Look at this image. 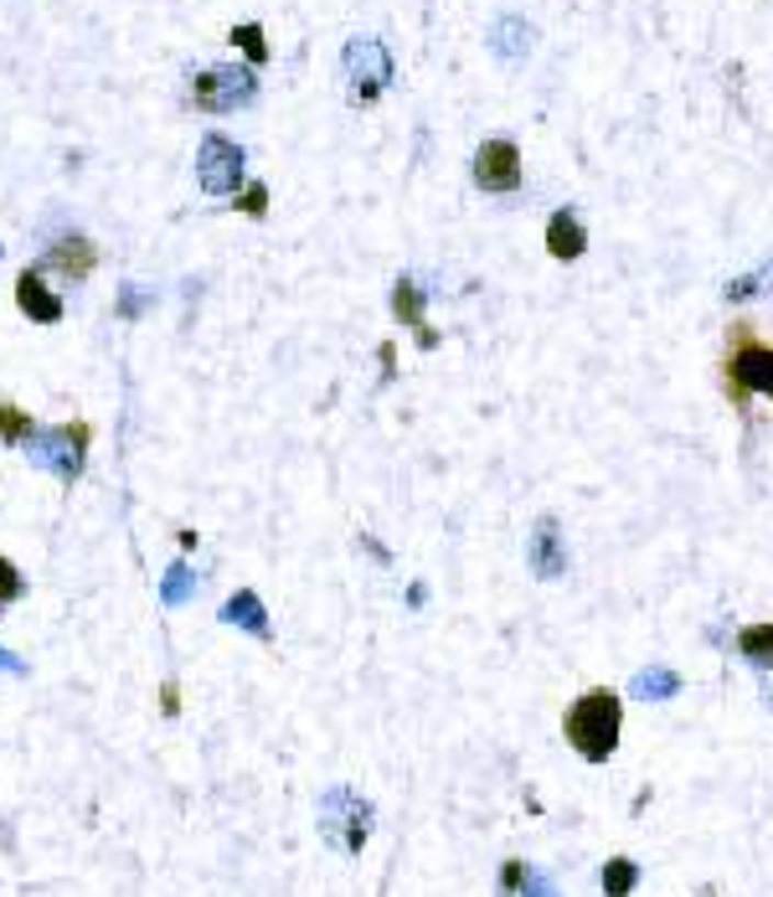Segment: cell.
I'll list each match as a JSON object with an SVG mask.
<instances>
[{"instance_id": "6da1fadb", "label": "cell", "mask_w": 773, "mask_h": 897, "mask_svg": "<svg viewBox=\"0 0 773 897\" xmlns=\"http://www.w3.org/2000/svg\"><path fill=\"white\" fill-rule=\"evenodd\" d=\"M624 732V696L614 686H589L562 717V738L583 763H608Z\"/></svg>"}, {"instance_id": "7a4b0ae2", "label": "cell", "mask_w": 773, "mask_h": 897, "mask_svg": "<svg viewBox=\"0 0 773 897\" xmlns=\"http://www.w3.org/2000/svg\"><path fill=\"white\" fill-rule=\"evenodd\" d=\"M722 392L727 403L748 407V397H769L773 403V346L753 330V321H738L727 330V356H722Z\"/></svg>"}, {"instance_id": "3957f363", "label": "cell", "mask_w": 773, "mask_h": 897, "mask_svg": "<svg viewBox=\"0 0 773 897\" xmlns=\"http://www.w3.org/2000/svg\"><path fill=\"white\" fill-rule=\"evenodd\" d=\"M371 820H377L371 799L356 795L351 784H331V789L320 795V805H315L320 841H325L331 851H340V856H361V846L371 841Z\"/></svg>"}, {"instance_id": "277c9868", "label": "cell", "mask_w": 773, "mask_h": 897, "mask_svg": "<svg viewBox=\"0 0 773 897\" xmlns=\"http://www.w3.org/2000/svg\"><path fill=\"white\" fill-rule=\"evenodd\" d=\"M340 78H346V99L356 109H371V103L382 99L397 68H392V52H386L382 36H351L346 47H340Z\"/></svg>"}, {"instance_id": "5b68a950", "label": "cell", "mask_w": 773, "mask_h": 897, "mask_svg": "<svg viewBox=\"0 0 773 897\" xmlns=\"http://www.w3.org/2000/svg\"><path fill=\"white\" fill-rule=\"evenodd\" d=\"M88 444H93V428L88 424H52V428H36L26 439V459L36 470H47L52 480L72 485L88 464Z\"/></svg>"}, {"instance_id": "8992f818", "label": "cell", "mask_w": 773, "mask_h": 897, "mask_svg": "<svg viewBox=\"0 0 773 897\" xmlns=\"http://www.w3.org/2000/svg\"><path fill=\"white\" fill-rule=\"evenodd\" d=\"M258 99V72L253 68H206L191 78V103L202 114H233Z\"/></svg>"}, {"instance_id": "52a82bcc", "label": "cell", "mask_w": 773, "mask_h": 897, "mask_svg": "<svg viewBox=\"0 0 773 897\" xmlns=\"http://www.w3.org/2000/svg\"><path fill=\"white\" fill-rule=\"evenodd\" d=\"M470 176H474V187L485 191V197H516L526 181V170H522V145L516 139H485L480 150H474L470 160Z\"/></svg>"}, {"instance_id": "ba28073f", "label": "cell", "mask_w": 773, "mask_h": 897, "mask_svg": "<svg viewBox=\"0 0 773 897\" xmlns=\"http://www.w3.org/2000/svg\"><path fill=\"white\" fill-rule=\"evenodd\" d=\"M243 166H248V155H243L237 139L202 135V145H197V187H202L206 197H237Z\"/></svg>"}, {"instance_id": "9c48e42d", "label": "cell", "mask_w": 773, "mask_h": 897, "mask_svg": "<svg viewBox=\"0 0 773 897\" xmlns=\"http://www.w3.org/2000/svg\"><path fill=\"white\" fill-rule=\"evenodd\" d=\"M526 568H531L541 583L568 578V537H562V522H557V516H537V526L526 531Z\"/></svg>"}, {"instance_id": "30bf717a", "label": "cell", "mask_w": 773, "mask_h": 897, "mask_svg": "<svg viewBox=\"0 0 773 897\" xmlns=\"http://www.w3.org/2000/svg\"><path fill=\"white\" fill-rule=\"evenodd\" d=\"M32 269H36V273H57L63 284H83L88 273L99 269V243H93V237H83V233L57 237L47 254L32 264Z\"/></svg>"}, {"instance_id": "8fae6325", "label": "cell", "mask_w": 773, "mask_h": 897, "mask_svg": "<svg viewBox=\"0 0 773 897\" xmlns=\"http://www.w3.org/2000/svg\"><path fill=\"white\" fill-rule=\"evenodd\" d=\"M423 305H428V294H423L418 279H397L392 284V315L413 330V340H418V351H438V330L428 325V315H423Z\"/></svg>"}, {"instance_id": "7c38bea8", "label": "cell", "mask_w": 773, "mask_h": 897, "mask_svg": "<svg viewBox=\"0 0 773 897\" xmlns=\"http://www.w3.org/2000/svg\"><path fill=\"white\" fill-rule=\"evenodd\" d=\"M490 52L501 57L505 68H522L526 57H531V47H537V26L531 21H522V16H495L490 21Z\"/></svg>"}, {"instance_id": "4fadbf2b", "label": "cell", "mask_w": 773, "mask_h": 897, "mask_svg": "<svg viewBox=\"0 0 773 897\" xmlns=\"http://www.w3.org/2000/svg\"><path fill=\"white\" fill-rule=\"evenodd\" d=\"M547 254L557 264H572V258L589 254V227L578 217V206H557L552 217H547Z\"/></svg>"}, {"instance_id": "5bb4252c", "label": "cell", "mask_w": 773, "mask_h": 897, "mask_svg": "<svg viewBox=\"0 0 773 897\" xmlns=\"http://www.w3.org/2000/svg\"><path fill=\"white\" fill-rule=\"evenodd\" d=\"M16 310H21V315H32L36 325H57L68 305H63V294H52V289L42 284V273L26 269L16 279Z\"/></svg>"}, {"instance_id": "9a60e30c", "label": "cell", "mask_w": 773, "mask_h": 897, "mask_svg": "<svg viewBox=\"0 0 773 897\" xmlns=\"http://www.w3.org/2000/svg\"><path fill=\"white\" fill-rule=\"evenodd\" d=\"M222 625H233V629H248L253 640H264L269 644L273 640V625H269V609H264V598L253 588H237L227 604H222V614H217Z\"/></svg>"}, {"instance_id": "2e32d148", "label": "cell", "mask_w": 773, "mask_h": 897, "mask_svg": "<svg viewBox=\"0 0 773 897\" xmlns=\"http://www.w3.org/2000/svg\"><path fill=\"white\" fill-rule=\"evenodd\" d=\"M629 696H639V702H671V696H681V676H675L671 665H645V671L629 676Z\"/></svg>"}, {"instance_id": "e0dca14e", "label": "cell", "mask_w": 773, "mask_h": 897, "mask_svg": "<svg viewBox=\"0 0 773 897\" xmlns=\"http://www.w3.org/2000/svg\"><path fill=\"white\" fill-rule=\"evenodd\" d=\"M738 655L753 665V671H773V619L738 629Z\"/></svg>"}, {"instance_id": "ac0fdd59", "label": "cell", "mask_w": 773, "mask_h": 897, "mask_svg": "<svg viewBox=\"0 0 773 897\" xmlns=\"http://www.w3.org/2000/svg\"><path fill=\"white\" fill-rule=\"evenodd\" d=\"M598 887H604V897H635L639 862H629V856H608L604 872H598Z\"/></svg>"}, {"instance_id": "d6986e66", "label": "cell", "mask_w": 773, "mask_h": 897, "mask_svg": "<svg viewBox=\"0 0 773 897\" xmlns=\"http://www.w3.org/2000/svg\"><path fill=\"white\" fill-rule=\"evenodd\" d=\"M227 42H233V47L248 57V68H264V63H269V42H264V26H258V21H243V26H233V32H227Z\"/></svg>"}, {"instance_id": "ffe728a7", "label": "cell", "mask_w": 773, "mask_h": 897, "mask_svg": "<svg viewBox=\"0 0 773 897\" xmlns=\"http://www.w3.org/2000/svg\"><path fill=\"white\" fill-rule=\"evenodd\" d=\"M32 434H36V424H32V413H26V407L0 403V444H26Z\"/></svg>"}, {"instance_id": "44dd1931", "label": "cell", "mask_w": 773, "mask_h": 897, "mask_svg": "<svg viewBox=\"0 0 773 897\" xmlns=\"http://www.w3.org/2000/svg\"><path fill=\"white\" fill-rule=\"evenodd\" d=\"M537 866H526L522 856H505L501 862V877H495V897H526V882H531Z\"/></svg>"}, {"instance_id": "7402d4cb", "label": "cell", "mask_w": 773, "mask_h": 897, "mask_svg": "<svg viewBox=\"0 0 773 897\" xmlns=\"http://www.w3.org/2000/svg\"><path fill=\"white\" fill-rule=\"evenodd\" d=\"M191 593H197V573H191L186 562H176V568L166 573V583H160V598H166L170 609H176V604H186Z\"/></svg>"}, {"instance_id": "603a6c76", "label": "cell", "mask_w": 773, "mask_h": 897, "mask_svg": "<svg viewBox=\"0 0 773 897\" xmlns=\"http://www.w3.org/2000/svg\"><path fill=\"white\" fill-rule=\"evenodd\" d=\"M763 289H769V269L738 273V279L722 289V300H727V305H742V300H753V294H763Z\"/></svg>"}, {"instance_id": "cb8c5ba5", "label": "cell", "mask_w": 773, "mask_h": 897, "mask_svg": "<svg viewBox=\"0 0 773 897\" xmlns=\"http://www.w3.org/2000/svg\"><path fill=\"white\" fill-rule=\"evenodd\" d=\"M237 212H243V217H269V187H264V181H248L243 197H237Z\"/></svg>"}, {"instance_id": "d4e9b609", "label": "cell", "mask_w": 773, "mask_h": 897, "mask_svg": "<svg viewBox=\"0 0 773 897\" xmlns=\"http://www.w3.org/2000/svg\"><path fill=\"white\" fill-rule=\"evenodd\" d=\"M21 593H26V578L11 558H0V604H16Z\"/></svg>"}, {"instance_id": "484cf974", "label": "cell", "mask_w": 773, "mask_h": 897, "mask_svg": "<svg viewBox=\"0 0 773 897\" xmlns=\"http://www.w3.org/2000/svg\"><path fill=\"white\" fill-rule=\"evenodd\" d=\"M526 897H562V893H557V882L547 877V872H531V882H526Z\"/></svg>"}, {"instance_id": "4316f807", "label": "cell", "mask_w": 773, "mask_h": 897, "mask_svg": "<svg viewBox=\"0 0 773 897\" xmlns=\"http://www.w3.org/2000/svg\"><path fill=\"white\" fill-rule=\"evenodd\" d=\"M377 361H382V382H392V377H397V346L382 340V346H377Z\"/></svg>"}, {"instance_id": "83f0119b", "label": "cell", "mask_w": 773, "mask_h": 897, "mask_svg": "<svg viewBox=\"0 0 773 897\" xmlns=\"http://www.w3.org/2000/svg\"><path fill=\"white\" fill-rule=\"evenodd\" d=\"M160 711H166V717H176V711H181V686H176V681H166V686H160Z\"/></svg>"}, {"instance_id": "f1b7e54d", "label": "cell", "mask_w": 773, "mask_h": 897, "mask_svg": "<svg viewBox=\"0 0 773 897\" xmlns=\"http://www.w3.org/2000/svg\"><path fill=\"white\" fill-rule=\"evenodd\" d=\"M119 310H124V315H139V310H145V294H139V289H124V305Z\"/></svg>"}, {"instance_id": "f546056e", "label": "cell", "mask_w": 773, "mask_h": 897, "mask_svg": "<svg viewBox=\"0 0 773 897\" xmlns=\"http://www.w3.org/2000/svg\"><path fill=\"white\" fill-rule=\"evenodd\" d=\"M407 604H413V609H423V604H428V588H423V583H413V588H407Z\"/></svg>"}, {"instance_id": "4dcf8cb0", "label": "cell", "mask_w": 773, "mask_h": 897, "mask_svg": "<svg viewBox=\"0 0 773 897\" xmlns=\"http://www.w3.org/2000/svg\"><path fill=\"white\" fill-rule=\"evenodd\" d=\"M0 665H5V671H21V661H11V655H5V650H0Z\"/></svg>"}, {"instance_id": "1f68e13d", "label": "cell", "mask_w": 773, "mask_h": 897, "mask_svg": "<svg viewBox=\"0 0 773 897\" xmlns=\"http://www.w3.org/2000/svg\"><path fill=\"white\" fill-rule=\"evenodd\" d=\"M763 707H769V711H773V686H769V692H763Z\"/></svg>"}, {"instance_id": "d6a6232c", "label": "cell", "mask_w": 773, "mask_h": 897, "mask_svg": "<svg viewBox=\"0 0 773 897\" xmlns=\"http://www.w3.org/2000/svg\"><path fill=\"white\" fill-rule=\"evenodd\" d=\"M706 897H717V893H706Z\"/></svg>"}]
</instances>
